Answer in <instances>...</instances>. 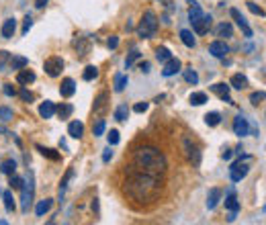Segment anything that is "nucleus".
<instances>
[{"mask_svg": "<svg viewBox=\"0 0 266 225\" xmlns=\"http://www.w3.org/2000/svg\"><path fill=\"white\" fill-rule=\"evenodd\" d=\"M162 191V176L149 174L144 170H137L131 166L125 180V193L137 203H151L160 197Z\"/></svg>", "mask_w": 266, "mask_h": 225, "instance_id": "nucleus-1", "label": "nucleus"}, {"mask_svg": "<svg viewBox=\"0 0 266 225\" xmlns=\"http://www.w3.org/2000/svg\"><path fill=\"white\" fill-rule=\"evenodd\" d=\"M133 168L156 174V176H164V172L168 168V162H166V156H164L158 147L142 145L133 152Z\"/></svg>", "mask_w": 266, "mask_h": 225, "instance_id": "nucleus-2", "label": "nucleus"}, {"mask_svg": "<svg viewBox=\"0 0 266 225\" xmlns=\"http://www.w3.org/2000/svg\"><path fill=\"white\" fill-rule=\"evenodd\" d=\"M33 198H35V174L31 170H27V176L23 178V186H21V211L23 213H29L31 211Z\"/></svg>", "mask_w": 266, "mask_h": 225, "instance_id": "nucleus-3", "label": "nucleus"}, {"mask_svg": "<svg viewBox=\"0 0 266 225\" xmlns=\"http://www.w3.org/2000/svg\"><path fill=\"white\" fill-rule=\"evenodd\" d=\"M158 27H160V21L156 17L154 10H146L142 21L137 25V35L142 37V39H149V37H154L158 33Z\"/></svg>", "mask_w": 266, "mask_h": 225, "instance_id": "nucleus-4", "label": "nucleus"}, {"mask_svg": "<svg viewBox=\"0 0 266 225\" xmlns=\"http://www.w3.org/2000/svg\"><path fill=\"white\" fill-rule=\"evenodd\" d=\"M248 160H250V156H242L237 162H234V164L230 166V178H232V182H242L248 176V172H250Z\"/></svg>", "mask_w": 266, "mask_h": 225, "instance_id": "nucleus-5", "label": "nucleus"}, {"mask_svg": "<svg viewBox=\"0 0 266 225\" xmlns=\"http://www.w3.org/2000/svg\"><path fill=\"white\" fill-rule=\"evenodd\" d=\"M182 147H184V154H186L188 162H191L195 168H199L201 166V147L191 140V137H184Z\"/></svg>", "mask_w": 266, "mask_h": 225, "instance_id": "nucleus-6", "label": "nucleus"}, {"mask_svg": "<svg viewBox=\"0 0 266 225\" xmlns=\"http://www.w3.org/2000/svg\"><path fill=\"white\" fill-rule=\"evenodd\" d=\"M43 70L49 78H58L61 70H64V59H61L59 56H52V57H47L43 61Z\"/></svg>", "mask_w": 266, "mask_h": 225, "instance_id": "nucleus-7", "label": "nucleus"}, {"mask_svg": "<svg viewBox=\"0 0 266 225\" xmlns=\"http://www.w3.org/2000/svg\"><path fill=\"white\" fill-rule=\"evenodd\" d=\"M211 25H213V17H211V15H205V12H203L201 19L193 23V29H195V33H197V35H207V33H209V29H211Z\"/></svg>", "mask_w": 266, "mask_h": 225, "instance_id": "nucleus-8", "label": "nucleus"}, {"mask_svg": "<svg viewBox=\"0 0 266 225\" xmlns=\"http://www.w3.org/2000/svg\"><path fill=\"white\" fill-rule=\"evenodd\" d=\"M180 59L178 57H170L168 61H164V68H162V76H166V78H170V76H176V74L180 72Z\"/></svg>", "mask_w": 266, "mask_h": 225, "instance_id": "nucleus-9", "label": "nucleus"}, {"mask_svg": "<svg viewBox=\"0 0 266 225\" xmlns=\"http://www.w3.org/2000/svg\"><path fill=\"white\" fill-rule=\"evenodd\" d=\"M230 15H232V19L236 21L237 27L242 29V33H244L246 37H252V29H250V25H248V21H246V17L242 15V12H239L237 8H232V10H230Z\"/></svg>", "mask_w": 266, "mask_h": 225, "instance_id": "nucleus-10", "label": "nucleus"}, {"mask_svg": "<svg viewBox=\"0 0 266 225\" xmlns=\"http://www.w3.org/2000/svg\"><path fill=\"white\" fill-rule=\"evenodd\" d=\"M209 54H211L213 57L223 59L227 54H230V47H227V43H225L223 39H217V41H213V43L209 45Z\"/></svg>", "mask_w": 266, "mask_h": 225, "instance_id": "nucleus-11", "label": "nucleus"}, {"mask_svg": "<svg viewBox=\"0 0 266 225\" xmlns=\"http://www.w3.org/2000/svg\"><path fill=\"white\" fill-rule=\"evenodd\" d=\"M234 133L237 137H246L250 133V123H248V119L244 115H237L234 119Z\"/></svg>", "mask_w": 266, "mask_h": 225, "instance_id": "nucleus-12", "label": "nucleus"}, {"mask_svg": "<svg viewBox=\"0 0 266 225\" xmlns=\"http://www.w3.org/2000/svg\"><path fill=\"white\" fill-rule=\"evenodd\" d=\"M72 45H74L76 52H78V56L84 57L88 54V49H90V39H88V37H78V35H76V39L72 41Z\"/></svg>", "mask_w": 266, "mask_h": 225, "instance_id": "nucleus-13", "label": "nucleus"}, {"mask_svg": "<svg viewBox=\"0 0 266 225\" xmlns=\"http://www.w3.org/2000/svg\"><path fill=\"white\" fill-rule=\"evenodd\" d=\"M225 209H230V213H237L239 211V201H237V195L234 189H230L225 195Z\"/></svg>", "mask_w": 266, "mask_h": 225, "instance_id": "nucleus-14", "label": "nucleus"}, {"mask_svg": "<svg viewBox=\"0 0 266 225\" xmlns=\"http://www.w3.org/2000/svg\"><path fill=\"white\" fill-rule=\"evenodd\" d=\"M35 72L33 70H27V68H23V70H19V74H17V82L19 84H23V86H29V84H33L35 82Z\"/></svg>", "mask_w": 266, "mask_h": 225, "instance_id": "nucleus-15", "label": "nucleus"}, {"mask_svg": "<svg viewBox=\"0 0 266 225\" xmlns=\"http://www.w3.org/2000/svg\"><path fill=\"white\" fill-rule=\"evenodd\" d=\"M15 31H17V19L10 17V19H6L2 23V37H4V39H12Z\"/></svg>", "mask_w": 266, "mask_h": 225, "instance_id": "nucleus-16", "label": "nucleus"}, {"mask_svg": "<svg viewBox=\"0 0 266 225\" xmlns=\"http://www.w3.org/2000/svg\"><path fill=\"white\" fill-rule=\"evenodd\" d=\"M76 92V82L72 78H64L61 80V86H59V94L64 98H70L72 94Z\"/></svg>", "mask_w": 266, "mask_h": 225, "instance_id": "nucleus-17", "label": "nucleus"}, {"mask_svg": "<svg viewBox=\"0 0 266 225\" xmlns=\"http://www.w3.org/2000/svg\"><path fill=\"white\" fill-rule=\"evenodd\" d=\"M230 88H236V90L248 88V78L244 76V74H234L232 80H230Z\"/></svg>", "mask_w": 266, "mask_h": 225, "instance_id": "nucleus-18", "label": "nucleus"}, {"mask_svg": "<svg viewBox=\"0 0 266 225\" xmlns=\"http://www.w3.org/2000/svg\"><path fill=\"white\" fill-rule=\"evenodd\" d=\"M68 135L72 137V140H80V137L84 135V125L80 121H72L68 125Z\"/></svg>", "mask_w": 266, "mask_h": 225, "instance_id": "nucleus-19", "label": "nucleus"}, {"mask_svg": "<svg viewBox=\"0 0 266 225\" xmlns=\"http://www.w3.org/2000/svg\"><path fill=\"white\" fill-rule=\"evenodd\" d=\"M219 201H221V189H211L209 195H207V209L213 211L219 205Z\"/></svg>", "mask_w": 266, "mask_h": 225, "instance_id": "nucleus-20", "label": "nucleus"}, {"mask_svg": "<svg viewBox=\"0 0 266 225\" xmlns=\"http://www.w3.org/2000/svg\"><path fill=\"white\" fill-rule=\"evenodd\" d=\"M52 207H54V198H43V201H39V203H37V207H35L37 217H43L45 213H49Z\"/></svg>", "mask_w": 266, "mask_h": 225, "instance_id": "nucleus-21", "label": "nucleus"}, {"mask_svg": "<svg viewBox=\"0 0 266 225\" xmlns=\"http://www.w3.org/2000/svg\"><path fill=\"white\" fill-rule=\"evenodd\" d=\"M39 115H41V119H52V117L56 115V103H52V101L41 103V107H39Z\"/></svg>", "mask_w": 266, "mask_h": 225, "instance_id": "nucleus-22", "label": "nucleus"}, {"mask_svg": "<svg viewBox=\"0 0 266 225\" xmlns=\"http://www.w3.org/2000/svg\"><path fill=\"white\" fill-rule=\"evenodd\" d=\"M8 66L12 70H23V68L29 66V59L23 57V56H12V57H8Z\"/></svg>", "mask_w": 266, "mask_h": 225, "instance_id": "nucleus-23", "label": "nucleus"}, {"mask_svg": "<svg viewBox=\"0 0 266 225\" xmlns=\"http://www.w3.org/2000/svg\"><path fill=\"white\" fill-rule=\"evenodd\" d=\"M180 41H182L186 47H191V49L197 45V39H195L193 31H188V29H182V31H180Z\"/></svg>", "mask_w": 266, "mask_h": 225, "instance_id": "nucleus-24", "label": "nucleus"}, {"mask_svg": "<svg viewBox=\"0 0 266 225\" xmlns=\"http://www.w3.org/2000/svg\"><path fill=\"white\" fill-rule=\"evenodd\" d=\"M74 176V170L72 168H68V172L64 174V178H61V182H59V201L64 198V195H66V189H68V182H70V178Z\"/></svg>", "mask_w": 266, "mask_h": 225, "instance_id": "nucleus-25", "label": "nucleus"}, {"mask_svg": "<svg viewBox=\"0 0 266 225\" xmlns=\"http://www.w3.org/2000/svg\"><path fill=\"white\" fill-rule=\"evenodd\" d=\"M127 84H129V78L125 76V74H117V76H115V82H113V86H115V92H123Z\"/></svg>", "mask_w": 266, "mask_h": 225, "instance_id": "nucleus-26", "label": "nucleus"}, {"mask_svg": "<svg viewBox=\"0 0 266 225\" xmlns=\"http://www.w3.org/2000/svg\"><path fill=\"white\" fill-rule=\"evenodd\" d=\"M56 112H58V117H59V119H68L72 112H74V107L68 105V103H61L59 107H56Z\"/></svg>", "mask_w": 266, "mask_h": 225, "instance_id": "nucleus-27", "label": "nucleus"}, {"mask_svg": "<svg viewBox=\"0 0 266 225\" xmlns=\"http://www.w3.org/2000/svg\"><path fill=\"white\" fill-rule=\"evenodd\" d=\"M15 170H17V162H15V160H4L2 164H0V172L6 174V176L15 174Z\"/></svg>", "mask_w": 266, "mask_h": 225, "instance_id": "nucleus-28", "label": "nucleus"}, {"mask_svg": "<svg viewBox=\"0 0 266 225\" xmlns=\"http://www.w3.org/2000/svg\"><path fill=\"white\" fill-rule=\"evenodd\" d=\"M211 90L217 94L219 98H223V96H227L230 94V84H225V82H219V84H213L211 86Z\"/></svg>", "mask_w": 266, "mask_h": 225, "instance_id": "nucleus-29", "label": "nucleus"}, {"mask_svg": "<svg viewBox=\"0 0 266 225\" xmlns=\"http://www.w3.org/2000/svg\"><path fill=\"white\" fill-rule=\"evenodd\" d=\"M205 123L209 125V127H217V125L221 123V115L217 111H211V112H207V115H205Z\"/></svg>", "mask_w": 266, "mask_h": 225, "instance_id": "nucleus-30", "label": "nucleus"}, {"mask_svg": "<svg viewBox=\"0 0 266 225\" xmlns=\"http://www.w3.org/2000/svg\"><path fill=\"white\" fill-rule=\"evenodd\" d=\"M37 152H41V156H43V158H49V160H54V162H58V160H59V154L56 152V149H52V147L37 145Z\"/></svg>", "mask_w": 266, "mask_h": 225, "instance_id": "nucleus-31", "label": "nucleus"}, {"mask_svg": "<svg viewBox=\"0 0 266 225\" xmlns=\"http://www.w3.org/2000/svg\"><path fill=\"white\" fill-rule=\"evenodd\" d=\"M188 101H191V105H195V107H201V105H205V103L209 101V98H207V94H205V92H193Z\"/></svg>", "mask_w": 266, "mask_h": 225, "instance_id": "nucleus-32", "label": "nucleus"}, {"mask_svg": "<svg viewBox=\"0 0 266 225\" xmlns=\"http://www.w3.org/2000/svg\"><path fill=\"white\" fill-rule=\"evenodd\" d=\"M2 201H4V207L8 213H15V198H12V193L10 191H4L2 193Z\"/></svg>", "mask_w": 266, "mask_h": 225, "instance_id": "nucleus-33", "label": "nucleus"}, {"mask_svg": "<svg viewBox=\"0 0 266 225\" xmlns=\"http://www.w3.org/2000/svg\"><path fill=\"white\" fill-rule=\"evenodd\" d=\"M96 76H98V68H96V66H86L84 72H82V78H84L86 82H92Z\"/></svg>", "mask_w": 266, "mask_h": 225, "instance_id": "nucleus-34", "label": "nucleus"}, {"mask_svg": "<svg viewBox=\"0 0 266 225\" xmlns=\"http://www.w3.org/2000/svg\"><path fill=\"white\" fill-rule=\"evenodd\" d=\"M232 35H234V27L230 23H221L217 27V37H225L227 39V37H232Z\"/></svg>", "mask_w": 266, "mask_h": 225, "instance_id": "nucleus-35", "label": "nucleus"}, {"mask_svg": "<svg viewBox=\"0 0 266 225\" xmlns=\"http://www.w3.org/2000/svg\"><path fill=\"white\" fill-rule=\"evenodd\" d=\"M127 117H129V107L127 105H119L117 111H115V119L123 123V121H127Z\"/></svg>", "mask_w": 266, "mask_h": 225, "instance_id": "nucleus-36", "label": "nucleus"}, {"mask_svg": "<svg viewBox=\"0 0 266 225\" xmlns=\"http://www.w3.org/2000/svg\"><path fill=\"white\" fill-rule=\"evenodd\" d=\"M156 57H158V61H162V64H164V61H168L172 57V52L168 47H158L156 49Z\"/></svg>", "mask_w": 266, "mask_h": 225, "instance_id": "nucleus-37", "label": "nucleus"}, {"mask_svg": "<svg viewBox=\"0 0 266 225\" xmlns=\"http://www.w3.org/2000/svg\"><path fill=\"white\" fill-rule=\"evenodd\" d=\"M184 80H186L188 84L195 86V84H199V74H197L193 68H186V70H184Z\"/></svg>", "mask_w": 266, "mask_h": 225, "instance_id": "nucleus-38", "label": "nucleus"}, {"mask_svg": "<svg viewBox=\"0 0 266 225\" xmlns=\"http://www.w3.org/2000/svg\"><path fill=\"white\" fill-rule=\"evenodd\" d=\"M105 127H107V123H105V119H98V121L94 123V127H92V133H94V137H98V135H103V133H105Z\"/></svg>", "mask_w": 266, "mask_h": 225, "instance_id": "nucleus-39", "label": "nucleus"}, {"mask_svg": "<svg viewBox=\"0 0 266 225\" xmlns=\"http://www.w3.org/2000/svg\"><path fill=\"white\" fill-rule=\"evenodd\" d=\"M10 189L12 191H21V186H23V178L21 176H17V174H10Z\"/></svg>", "mask_w": 266, "mask_h": 225, "instance_id": "nucleus-40", "label": "nucleus"}, {"mask_svg": "<svg viewBox=\"0 0 266 225\" xmlns=\"http://www.w3.org/2000/svg\"><path fill=\"white\" fill-rule=\"evenodd\" d=\"M139 56H142V54H139L137 49H133V52H131V54L127 56V59H125V68H131V66L135 64V61L139 59Z\"/></svg>", "mask_w": 266, "mask_h": 225, "instance_id": "nucleus-41", "label": "nucleus"}, {"mask_svg": "<svg viewBox=\"0 0 266 225\" xmlns=\"http://www.w3.org/2000/svg\"><path fill=\"white\" fill-rule=\"evenodd\" d=\"M264 96H266V94H264V90H258V92H254V94H250V103L258 107V105L264 101Z\"/></svg>", "mask_w": 266, "mask_h": 225, "instance_id": "nucleus-42", "label": "nucleus"}, {"mask_svg": "<svg viewBox=\"0 0 266 225\" xmlns=\"http://www.w3.org/2000/svg\"><path fill=\"white\" fill-rule=\"evenodd\" d=\"M107 140H109V145H117L119 140H121V137H119V131H117V129H111L109 135H107Z\"/></svg>", "mask_w": 266, "mask_h": 225, "instance_id": "nucleus-43", "label": "nucleus"}, {"mask_svg": "<svg viewBox=\"0 0 266 225\" xmlns=\"http://www.w3.org/2000/svg\"><path fill=\"white\" fill-rule=\"evenodd\" d=\"M248 8L254 12V15H258V17H264V8L262 6H258L256 2H248Z\"/></svg>", "mask_w": 266, "mask_h": 225, "instance_id": "nucleus-44", "label": "nucleus"}, {"mask_svg": "<svg viewBox=\"0 0 266 225\" xmlns=\"http://www.w3.org/2000/svg\"><path fill=\"white\" fill-rule=\"evenodd\" d=\"M0 119H2V121H10L12 119V111L6 109V107H0Z\"/></svg>", "mask_w": 266, "mask_h": 225, "instance_id": "nucleus-45", "label": "nucleus"}, {"mask_svg": "<svg viewBox=\"0 0 266 225\" xmlns=\"http://www.w3.org/2000/svg\"><path fill=\"white\" fill-rule=\"evenodd\" d=\"M31 27H33V19L27 15V17H25V23H23V35H27L31 31Z\"/></svg>", "mask_w": 266, "mask_h": 225, "instance_id": "nucleus-46", "label": "nucleus"}, {"mask_svg": "<svg viewBox=\"0 0 266 225\" xmlns=\"http://www.w3.org/2000/svg\"><path fill=\"white\" fill-rule=\"evenodd\" d=\"M19 94H21V98H23L25 103H31V101H33V92H29L27 88H25V86L21 88V92H19Z\"/></svg>", "mask_w": 266, "mask_h": 225, "instance_id": "nucleus-47", "label": "nucleus"}, {"mask_svg": "<svg viewBox=\"0 0 266 225\" xmlns=\"http://www.w3.org/2000/svg\"><path fill=\"white\" fill-rule=\"evenodd\" d=\"M105 101H107V92H103V94H100V96L96 98V103H94V111H100V109H103V107H105Z\"/></svg>", "mask_w": 266, "mask_h": 225, "instance_id": "nucleus-48", "label": "nucleus"}, {"mask_svg": "<svg viewBox=\"0 0 266 225\" xmlns=\"http://www.w3.org/2000/svg\"><path fill=\"white\" fill-rule=\"evenodd\" d=\"M107 45H109V49H117V47H119V37H117V35H111L109 41H107Z\"/></svg>", "mask_w": 266, "mask_h": 225, "instance_id": "nucleus-49", "label": "nucleus"}, {"mask_svg": "<svg viewBox=\"0 0 266 225\" xmlns=\"http://www.w3.org/2000/svg\"><path fill=\"white\" fill-rule=\"evenodd\" d=\"M8 57H10V54H8V52H4V49H2V52H0V70H2V68L6 66Z\"/></svg>", "mask_w": 266, "mask_h": 225, "instance_id": "nucleus-50", "label": "nucleus"}, {"mask_svg": "<svg viewBox=\"0 0 266 225\" xmlns=\"http://www.w3.org/2000/svg\"><path fill=\"white\" fill-rule=\"evenodd\" d=\"M2 92H4L6 96H15V94H17V90L12 88V84H4V86H2Z\"/></svg>", "mask_w": 266, "mask_h": 225, "instance_id": "nucleus-51", "label": "nucleus"}, {"mask_svg": "<svg viewBox=\"0 0 266 225\" xmlns=\"http://www.w3.org/2000/svg\"><path fill=\"white\" fill-rule=\"evenodd\" d=\"M148 109H149V103H137V105L133 107V111H135V112H146Z\"/></svg>", "mask_w": 266, "mask_h": 225, "instance_id": "nucleus-52", "label": "nucleus"}, {"mask_svg": "<svg viewBox=\"0 0 266 225\" xmlns=\"http://www.w3.org/2000/svg\"><path fill=\"white\" fill-rule=\"evenodd\" d=\"M113 160V152H111V145L105 149V154H103V162H105V164H107V162H111Z\"/></svg>", "mask_w": 266, "mask_h": 225, "instance_id": "nucleus-53", "label": "nucleus"}, {"mask_svg": "<svg viewBox=\"0 0 266 225\" xmlns=\"http://www.w3.org/2000/svg\"><path fill=\"white\" fill-rule=\"evenodd\" d=\"M139 70H142V72H149V61H139Z\"/></svg>", "mask_w": 266, "mask_h": 225, "instance_id": "nucleus-54", "label": "nucleus"}, {"mask_svg": "<svg viewBox=\"0 0 266 225\" xmlns=\"http://www.w3.org/2000/svg\"><path fill=\"white\" fill-rule=\"evenodd\" d=\"M232 156H234L232 149H225V152L221 154V158H223V160H232Z\"/></svg>", "mask_w": 266, "mask_h": 225, "instance_id": "nucleus-55", "label": "nucleus"}, {"mask_svg": "<svg viewBox=\"0 0 266 225\" xmlns=\"http://www.w3.org/2000/svg\"><path fill=\"white\" fill-rule=\"evenodd\" d=\"M47 2H49V0H35V6H37V8H43Z\"/></svg>", "mask_w": 266, "mask_h": 225, "instance_id": "nucleus-56", "label": "nucleus"}, {"mask_svg": "<svg viewBox=\"0 0 266 225\" xmlns=\"http://www.w3.org/2000/svg\"><path fill=\"white\" fill-rule=\"evenodd\" d=\"M92 211H96V213H98V198H94V201H92Z\"/></svg>", "mask_w": 266, "mask_h": 225, "instance_id": "nucleus-57", "label": "nucleus"}, {"mask_svg": "<svg viewBox=\"0 0 266 225\" xmlns=\"http://www.w3.org/2000/svg\"><path fill=\"white\" fill-rule=\"evenodd\" d=\"M0 133H8V131H6V127H4L2 123H0Z\"/></svg>", "mask_w": 266, "mask_h": 225, "instance_id": "nucleus-58", "label": "nucleus"}]
</instances>
